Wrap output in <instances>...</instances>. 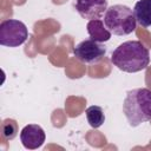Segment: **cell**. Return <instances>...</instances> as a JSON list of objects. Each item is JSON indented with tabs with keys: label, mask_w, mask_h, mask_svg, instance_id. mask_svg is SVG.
Masks as SVG:
<instances>
[{
	"label": "cell",
	"mask_w": 151,
	"mask_h": 151,
	"mask_svg": "<svg viewBox=\"0 0 151 151\" xmlns=\"http://www.w3.org/2000/svg\"><path fill=\"white\" fill-rule=\"evenodd\" d=\"M111 63L127 73H136L150 64V52L139 40L122 42L111 54Z\"/></svg>",
	"instance_id": "6da1fadb"
},
{
	"label": "cell",
	"mask_w": 151,
	"mask_h": 151,
	"mask_svg": "<svg viewBox=\"0 0 151 151\" xmlns=\"http://www.w3.org/2000/svg\"><path fill=\"white\" fill-rule=\"evenodd\" d=\"M123 112L133 127L151 120V90L139 87L127 91L123 103Z\"/></svg>",
	"instance_id": "7a4b0ae2"
},
{
	"label": "cell",
	"mask_w": 151,
	"mask_h": 151,
	"mask_svg": "<svg viewBox=\"0 0 151 151\" xmlns=\"http://www.w3.org/2000/svg\"><path fill=\"white\" fill-rule=\"evenodd\" d=\"M104 24L114 35H127L136 29L137 20L130 7L125 5H112L105 12Z\"/></svg>",
	"instance_id": "3957f363"
},
{
	"label": "cell",
	"mask_w": 151,
	"mask_h": 151,
	"mask_svg": "<svg viewBox=\"0 0 151 151\" xmlns=\"http://www.w3.org/2000/svg\"><path fill=\"white\" fill-rule=\"evenodd\" d=\"M28 38L26 25L17 19H6L0 24V45L6 47H18Z\"/></svg>",
	"instance_id": "277c9868"
},
{
	"label": "cell",
	"mask_w": 151,
	"mask_h": 151,
	"mask_svg": "<svg viewBox=\"0 0 151 151\" xmlns=\"http://www.w3.org/2000/svg\"><path fill=\"white\" fill-rule=\"evenodd\" d=\"M105 53H106V47L103 45V42H98L91 38L80 41L73 48L74 57L79 61L88 65L98 64L104 58Z\"/></svg>",
	"instance_id": "5b68a950"
},
{
	"label": "cell",
	"mask_w": 151,
	"mask_h": 151,
	"mask_svg": "<svg viewBox=\"0 0 151 151\" xmlns=\"http://www.w3.org/2000/svg\"><path fill=\"white\" fill-rule=\"evenodd\" d=\"M76 9L84 19H100L107 9V0H76Z\"/></svg>",
	"instance_id": "8992f818"
},
{
	"label": "cell",
	"mask_w": 151,
	"mask_h": 151,
	"mask_svg": "<svg viewBox=\"0 0 151 151\" xmlns=\"http://www.w3.org/2000/svg\"><path fill=\"white\" fill-rule=\"evenodd\" d=\"M46 139L44 129L37 124H28L22 127L20 132V140L24 147L28 150H35L40 147Z\"/></svg>",
	"instance_id": "52a82bcc"
},
{
	"label": "cell",
	"mask_w": 151,
	"mask_h": 151,
	"mask_svg": "<svg viewBox=\"0 0 151 151\" xmlns=\"http://www.w3.org/2000/svg\"><path fill=\"white\" fill-rule=\"evenodd\" d=\"M86 28H87V33H88L90 38L98 42H105L111 39L112 33L106 28L104 21L100 19L88 20Z\"/></svg>",
	"instance_id": "ba28073f"
},
{
	"label": "cell",
	"mask_w": 151,
	"mask_h": 151,
	"mask_svg": "<svg viewBox=\"0 0 151 151\" xmlns=\"http://www.w3.org/2000/svg\"><path fill=\"white\" fill-rule=\"evenodd\" d=\"M133 14L140 26H151V0H138L133 7Z\"/></svg>",
	"instance_id": "9c48e42d"
},
{
	"label": "cell",
	"mask_w": 151,
	"mask_h": 151,
	"mask_svg": "<svg viewBox=\"0 0 151 151\" xmlns=\"http://www.w3.org/2000/svg\"><path fill=\"white\" fill-rule=\"evenodd\" d=\"M85 113H86V118H87L90 126L93 129L100 127L105 122V114L100 106H97V105L88 106L86 109Z\"/></svg>",
	"instance_id": "30bf717a"
},
{
	"label": "cell",
	"mask_w": 151,
	"mask_h": 151,
	"mask_svg": "<svg viewBox=\"0 0 151 151\" xmlns=\"http://www.w3.org/2000/svg\"><path fill=\"white\" fill-rule=\"evenodd\" d=\"M18 134V123L14 119H5L1 124V136L5 140H12Z\"/></svg>",
	"instance_id": "8fae6325"
}]
</instances>
